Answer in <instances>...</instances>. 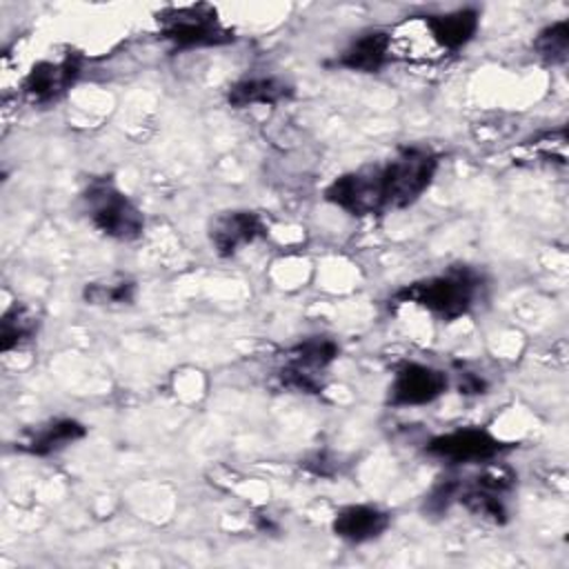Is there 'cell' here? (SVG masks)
Masks as SVG:
<instances>
[{
	"label": "cell",
	"mask_w": 569,
	"mask_h": 569,
	"mask_svg": "<svg viewBox=\"0 0 569 569\" xmlns=\"http://www.w3.org/2000/svg\"><path fill=\"white\" fill-rule=\"evenodd\" d=\"M478 291H480V276L473 269L451 267L445 273L405 284L393 293V302L418 305L429 313H433L436 318L451 322L469 313Z\"/></svg>",
	"instance_id": "6da1fadb"
},
{
	"label": "cell",
	"mask_w": 569,
	"mask_h": 569,
	"mask_svg": "<svg viewBox=\"0 0 569 569\" xmlns=\"http://www.w3.org/2000/svg\"><path fill=\"white\" fill-rule=\"evenodd\" d=\"M84 213L91 224L113 240H136L144 231L142 211L122 193L111 178H93L82 191Z\"/></svg>",
	"instance_id": "7a4b0ae2"
},
{
	"label": "cell",
	"mask_w": 569,
	"mask_h": 569,
	"mask_svg": "<svg viewBox=\"0 0 569 569\" xmlns=\"http://www.w3.org/2000/svg\"><path fill=\"white\" fill-rule=\"evenodd\" d=\"M380 169L387 209H402L429 189L438 169V156L427 147H405Z\"/></svg>",
	"instance_id": "3957f363"
},
{
	"label": "cell",
	"mask_w": 569,
	"mask_h": 569,
	"mask_svg": "<svg viewBox=\"0 0 569 569\" xmlns=\"http://www.w3.org/2000/svg\"><path fill=\"white\" fill-rule=\"evenodd\" d=\"M160 36L176 49L218 47L233 40V33L220 22L218 13L209 4H191L169 9L158 16Z\"/></svg>",
	"instance_id": "277c9868"
},
{
	"label": "cell",
	"mask_w": 569,
	"mask_h": 569,
	"mask_svg": "<svg viewBox=\"0 0 569 569\" xmlns=\"http://www.w3.org/2000/svg\"><path fill=\"white\" fill-rule=\"evenodd\" d=\"M325 198L351 216H373L387 211L380 164L342 173L325 189Z\"/></svg>",
	"instance_id": "5b68a950"
},
{
	"label": "cell",
	"mask_w": 569,
	"mask_h": 569,
	"mask_svg": "<svg viewBox=\"0 0 569 569\" xmlns=\"http://www.w3.org/2000/svg\"><path fill=\"white\" fill-rule=\"evenodd\" d=\"M336 358H338V345L333 340L309 338L289 351V360L280 369L278 378L287 389L302 391V393H318L322 389L318 373L327 369Z\"/></svg>",
	"instance_id": "8992f818"
},
{
	"label": "cell",
	"mask_w": 569,
	"mask_h": 569,
	"mask_svg": "<svg viewBox=\"0 0 569 569\" xmlns=\"http://www.w3.org/2000/svg\"><path fill=\"white\" fill-rule=\"evenodd\" d=\"M507 449L502 440L491 436L485 429L467 427L449 433H440L431 438L425 451L438 460L449 465H467V462H489Z\"/></svg>",
	"instance_id": "52a82bcc"
},
{
	"label": "cell",
	"mask_w": 569,
	"mask_h": 569,
	"mask_svg": "<svg viewBox=\"0 0 569 569\" xmlns=\"http://www.w3.org/2000/svg\"><path fill=\"white\" fill-rule=\"evenodd\" d=\"M513 480L516 478L507 467H487L473 482H460L456 502H462L473 516L502 525L507 520L502 496L513 487Z\"/></svg>",
	"instance_id": "ba28073f"
},
{
	"label": "cell",
	"mask_w": 569,
	"mask_h": 569,
	"mask_svg": "<svg viewBox=\"0 0 569 569\" xmlns=\"http://www.w3.org/2000/svg\"><path fill=\"white\" fill-rule=\"evenodd\" d=\"M447 389V373L420 365V362H407L402 365L389 387V405L391 407H420L433 402L438 396H442Z\"/></svg>",
	"instance_id": "9c48e42d"
},
{
	"label": "cell",
	"mask_w": 569,
	"mask_h": 569,
	"mask_svg": "<svg viewBox=\"0 0 569 569\" xmlns=\"http://www.w3.org/2000/svg\"><path fill=\"white\" fill-rule=\"evenodd\" d=\"M80 76V58L67 53L58 60H40L24 78L22 91L31 104H49L64 96Z\"/></svg>",
	"instance_id": "30bf717a"
},
{
	"label": "cell",
	"mask_w": 569,
	"mask_h": 569,
	"mask_svg": "<svg viewBox=\"0 0 569 569\" xmlns=\"http://www.w3.org/2000/svg\"><path fill=\"white\" fill-rule=\"evenodd\" d=\"M267 236L264 220L247 209L218 213L209 224V240L218 256H236L242 247Z\"/></svg>",
	"instance_id": "8fae6325"
},
{
	"label": "cell",
	"mask_w": 569,
	"mask_h": 569,
	"mask_svg": "<svg viewBox=\"0 0 569 569\" xmlns=\"http://www.w3.org/2000/svg\"><path fill=\"white\" fill-rule=\"evenodd\" d=\"M391 518L387 511H382L380 507L373 505H349L342 507L331 522V529L338 538L360 545V542H369L380 538L387 527H389Z\"/></svg>",
	"instance_id": "7c38bea8"
},
{
	"label": "cell",
	"mask_w": 569,
	"mask_h": 569,
	"mask_svg": "<svg viewBox=\"0 0 569 569\" xmlns=\"http://www.w3.org/2000/svg\"><path fill=\"white\" fill-rule=\"evenodd\" d=\"M480 16L476 9H458L451 13L427 16L425 29L429 38L445 51L462 49L478 31Z\"/></svg>",
	"instance_id": "4fadbf2b"
},
{
	"label": "cell",
	"mask_w": 569,
	"mask_h": 569,
	"mask_svg": "<svg viewBox=\"0 0 569 569\" xmlns=\"http://www.w3.org/2000/svg\"><path fill=\"white\" fill-rule=\"evenodd\" d=\"M87 433L84 425L73 418H56L36 429H31L22 440L20 449L33 456H49L67 449L69 445L82 440Z\"/></svg>",
	"instance_id": "5bb4252c"
},
{
	"label": "cell",
	"mask_w": 569,
	"mask_h": 569,
	"mask_svg": "<svg viewBox=\"0 0 569 569\" xmlns=\"http://www.w3.org/2000/svg\"><path fill=\"white\" fill-rule=\"evenodd\" d=\"M391 51V36L387 31L373 29L356 38L336 60L338 67L360 71V73H373L382 69V64L389 60Z\"/></svg>",
	"instance_id": "9a60e30c"
},
{
	"label": "cell",
	"mask_w": 569,
	"mask_h": 569,
	"mask_svg": "<svg viewBox=\"0 0 569 569\" xmlns=\"http://www.w3.org/2000/svg\"><path fill=\"white\" fill-rule=\"evenodd\" d=\"M293 87L282 78H242L233 82L227 91V100L236 109L253 104H278L291 98Z\"/></svg>",
	"instance_id": "2e32d148"
},
{
	"label": "cell",
	"mask_w": 569,
	"mask_h": 569,
	"mask_svg": "<svg viewBox=\"0 0 569 569\" xmlns=\"http://www.w3.org/2000/svg\"><path fill=\"white\" fill-rule=\"evenodd\" d=\"M38 313L22 302L9 307L0 320V347L2 351H11L16 347L27 345L38 333Z\"/></svg>",
	"instance_id": "e0dca14e"
},
{
	"label": "cell",
	"mask_w": 569,
	"mask_h": 569,
	"mask_svg": "<svg viewBox=\"0 0 569 569\" xmlns=\"http://www.w3.org/2000/svg\"><path fill=\"white\" fill-rule=\"evenodd\" d=\"M82 298L93 307H122L131 305L136 298V282L131 278H107L87 282Z\"/></svg>",
	"instance_id": "ac0fdd59"
},
{
	"label": "cell",
	"mask_w": 569,
	"mask_h": 569,
	"mask_svg": "<svg viewBox=\"0 0 569 569\" xmlns=\"http://www.w3.org/2000/svg\"><path fill=\"white\" fill-rule=\"evenodd\" d=\"M533 49L547 64H562L569 51V22L558 20L542 29L533 40Z\"/></svg>",
	"instance_id": "d6986e66"
},
{
	"label": "cell",
	"mask_w": 569,
	"mask_h": 569,
	"mask_svg": "<svg viewBox=\"0 0 569 569\" xmlns=\"http://www.w3.org/2000/svg\"><path fill=\"white\" fill-rule=\"evenodd\" d=\"M458 489H460V480L456 478H447L442 482H438L431 493L425 500V509L429 513H442L451 507V502L458 500Z\"/></svg>",
	"instance_id": "ffe728a7"
},
{
	"label": "cell",
	"mask_w": 569,
	"mask_h": 569,
	"mask_svg": "<svg viewBox=\"0 0 569 569\" xmlns=\"http://www.w3.org/2000/svg\"><path fill=\"white\" fill-rule=\"evenodd\" d=\"M485 389V380L473 373H460V393H480Z\"/></svg>",
	"instance_id": "44dd1931"
}]
</instances>
